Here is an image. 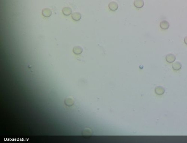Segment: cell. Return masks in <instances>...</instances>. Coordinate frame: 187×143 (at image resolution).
Returning a JSON list of instances; mask_svg holds the SVG:
<instances>
[{"mask_svg": "<svg viewBox=\"0 0 187 143\" xmlns=\"http://www.w3.org/2000/svg\"><path fill=\"white\" fill-rule=\"evenodd\" d=\"M52 12L50 9L48 8H45L43 9L42 11V15L44 17H48L51 16Z\"/></svg>", "mask_w": 187, "mask_h": 143, "instance_id": "7", "label": "cell"}, {"mask_svg": "<svg viewBox=\"0 0 187 143\" xmlns=\"http://www.w3.org/2000/svg\"><path fill=\"white\" fill-rule=\"evenodd\" d=\"M155 93L157 95H163L164 93L165 89L164 87L162 86H158L155 88Z\"/></svg>", "mask_w": 187, "mask_h": 143, "instance_id": "4", "label": "cell"}, {"mask_svg": "<svg viewBox=\"0 0 187 143\" xmlns=\"http://www.w3.org/2000/svg\"><path fill=\"white\" fill-rule=\"evenodd\" d=\"M134 4L136 8H140L144 6V2L143 0H135Z\"/></svg>", "mask_w": 187, "mask_h": 143, "instance_id": "6", "label": "cell"}, {"mask_svg": "<svg viewBox=\"0 0 187 143\" xmlns=\"http://www.w3.org/2000/svg\"><path fill=\"white\" fill-rule=\"evenodd\" d=\"M64 103L65 105L67 106H71L74 104V100L71 97H69L65 99Z\"/></svg>", "mask_w": 187, "mask_h": 143, "instance_id": "10", "label": "cell"}, {"mask_svg": "<svg viewBox=\"0 0 187 143\" xmlns=\"http://www.w3.org/2000/svg\"><path fill=\"white\" fill-rule=\"evenodd\" d=\"M83 135L84 137H90L92 135V131L89 129H86L83 131Z\"/></svg>", "mask_w": 187, "mask_h": 143, "instance_id": "12", "label": "cell"}, {"mask_svg": "<svg viewBox=\"0 0 187 143\" xmlns=\"http://www.w3.org/2000/svg\"><path fill=\"white\" fill-rule=\"evenodd\" d=\"M160 26L162 29H167L169 27V24L167 20H163L161 21L160 23Z\"/></svg>", "mask_w": 187, "mask_h": 143, "instance_id": "2", "label": "cell"}, {"mask_svg": "<svg viewBox=\"0 0 187 143\" xmlns=\"http://www.w3.org/2000/svg\"><path fill=\"white\" fill-rule=\"evenodd\" d=\"M109 7L110 10L112 11H115L118 8V5L116 2L113 1L109 3Z\"/></svg>", "mask_w": 187, "mask_h": 143, "instance_id": "3", "label": "cell"}, {"mask_svg": "<svg viewBox=\"0 0 187 143\" xmlns=\"http://www.w3.org/2000/svg\"><path fill=\"white\" fill-rule=\"evenodd\" d=\"M72 9L69 7H65L63 9V13L65 15H69L71 14Z\"/></svg>", "mask_w": 187, "mask_h": 143, "instance_id": "11", "label": "cell"}, {"mask_svg": "<svg viewBox=\"0 0 187 143\" xmlns=\"http://www.w3.org/2000/svg\"><path fill=\"white\" fill-rule=\"evenodd\" d=\"M83 52V49L79 46H74L73 48V52L76 55H79L81 54Z\"/></svg>", "mask_w": 187, "mask_h": 143, "instance_id": "8", "label": "cell"}, {"mask_svg": "<svg viewBox=\"0 0 187 143\" xmlns=\"http://www.w3.org/2000/svg\"><path fill=\"white\" fill-rule=\"evenodd\" d=\"M173 68L175 70H179L181 68L182 65L181 63L179 61H176L173 63L172 65Z\"/></svg>", "mask_w": 187, "mask_h": 143, "instance_id": "5", "label": "cell"}, {"mask_svg": "<svg viewBox=\"0 0 187 143\" xmlns=\"http://www.w3.org/2000/svg\"><path fill=\"white\" fill-rule=\"evenodd\" d=\"M184 42L186 44H187V36L184 38Z\"/></svg>", "mask_w": 187, "mask_h": 143, "instance_id": "13", "label": "cell"}, {"mask_svg": "<svg viewBox=\"0 0 187 143\" xmlns=\"http://www.w3.org/2000/svg\"><path fill=\"white\" fill-rule=\"evenodd\" d=\"M165 59L167 62L171 63L175 61L176 57L174 54L169 53L166 55Z\"/></svg>", "mask_w": 187, "mask_h": 143, "instance_id": "1", "label": "cell"}, {"mask_svg": "<svg viewBox=\"0 0 187 143\" xmlns=\"http://www.w3.org/2000/svg\"><path fill=\"white\" fill-rule=\"evenodd\" d=\"M71 17L75 21H79L81 18V14L78 12H75L72 13Z\"/></svg>", "mask_w": 187, "mask_h": 143, "instance_id": "9", "label": "cell"}]
</instances>
